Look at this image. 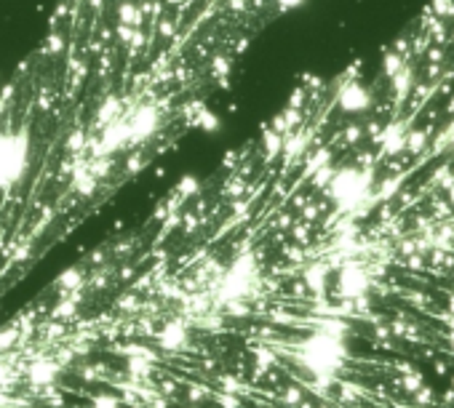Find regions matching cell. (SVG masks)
Segmentation results:
<instances>
[{"label": "cell", "instance_id": "obj_7", "mask_svg": "<svg viewBox=\"0 0 454 408\" xmlns=\"http://www.w3.org/2000/svg\"><path fill=\"white\" fill-rule=\"evenodd\" d=\"M94 408H120V400L118 398H107V395H102V398H94Z\"/></svg>", "mask_w": 454, "mask_h": 408}, {"label": "cell", "instance_id": "obj_6", "mask_svg": "<svg viewBox=\"0 0 454 408\" xmlns=\"http://www.w3.org/2000/svg\"><path fill=\"white\" fill-rule=\"evenodd\" d=\"M14 379V368H11V363L0 355V387H5V384Z\"/></svg>", "mask_w": 454, "mask_h": 408}, {"label": "cell", "instance_id": "obj_3", "mask_svg": "<svg viewBox=\"0 0 454 408\" xmlns=\"http://www.w3.org/2000/svg\"><path fill=\"white\" fill-rule=\"evenodd\" d=\"M374 101H377L374 94L361 80H348L345 86L337 88L334 94V107L339 110V115H361V112L372 110Z\"/></svg>", "mask_w": 454, "mask_h": 408}, {"label": "cell", "instance_id": "obj_4", "mask_svg": "<svg viewBox=\"0 0 454 408\" xmlns=\"http://www.w3.org/2000/svg\"><path fill=\"white\" fill-rule=\"evenodd\" d=\"M155 339H158V344H161L163 350H182V347L188 344L190 334H188V326H185L182 320H171V323H166V326L155 334Z\"/></svg>", "mask_w": 454, "mask_h": 408}, {"label": "cell", "instance_id": "obj_1", "mask_svg": "<svg viewBox=\"0 0 454 408\" xmlns=\"http://www.w3.org/2000/svg\"><path fill=\"white\" fill-rule=\"evenodd\" d=\"M291 360L308 376L305 387H310V392L318 395V400L329 403L332 400L329 395L339 384L345 365L350 360V336L334 334L318 326L313 334L302 336L294 344Z\"/></svg>", "mask_w": 454, "mask_h": 408}, {"label": "cell", "instance_id": "obj_5", "mask_svg": "<svg viewBox=\"0 0 454 408\" xmlns=\"http://www.w3.org/2000/svg\"><path fill=\"white\" fill-rule=\"evenodd\" d=\"M27 376H30V382L38 384V387H48V384L56 382V376H59V363L51 358L35 360V363L30 365Z\"/></svg>", "mask_w": 454, "mask_h": 408}, {"label": "cell", "instance_id": "obj_2", "mask_svg": "<svg viewBox=\"0 0 454 408\" xmlns=\"http://www.w3.org/2000/svg\"><path fill=\"white\" fill-rule=\"evenodd\" d=\"M334 299L337 302H353L361 296H372V283L374 272L361 256L345 259L334 269Z\"/></svg>", "mask_w": 454, "mask_h": 408}]
</instances>
